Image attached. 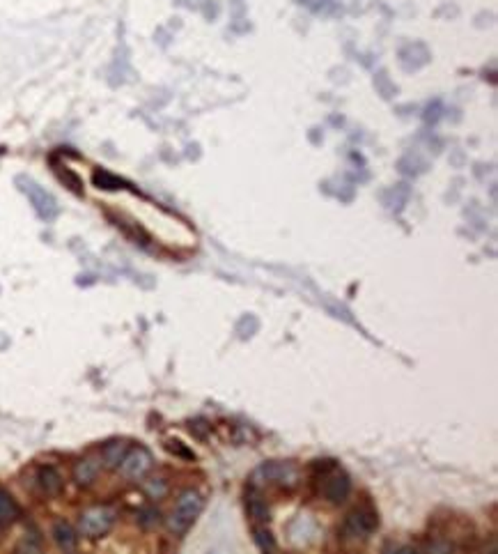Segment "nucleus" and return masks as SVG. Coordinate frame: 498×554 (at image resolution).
Listing matches in <instances>:
<instances>
[{
    "label": "nucleus",
    "mask_w": 498,
    "mask_h": 554,
    "mask_svg": "<svg viewBox=\"0 0 498 554\" xmlns=\"http://www.w3.org/2000/svg\"><path fill=\"white\" fill-rule=\"evenodd\" d=\"M202 506H204V501H202V497L198 492H193V490L184 492L182 497L177 499V506H175L172 515L168 518L170 531L172 533H184V531H187L191 524L195 522V518H198V515L202 513Z\"/></svg>",
    "instance_id": "1"
},
{
    "label": "nucleus",
    "mask_w": 498,
    "mask_h": 554,
    "mask_svg": "<svg viewBox=\"0 0 498 554\" xmlns=\"http://www.w3.org/2000/svg\"><path fill=\"white\" fill-rule=\"evenodd\" d=\"M115 522V511L109 506H92L87 509L81 515V522H78V529H81L83 536L90 538H99L104 533H109V529Z\"/></svg>",
    "instance_id": "2"
},
{
    "label": "nucleus",
    "mask_w": 498,
    "mask_h": 554,
    "mask_svg": "<svg viewBox=\"0 0 498 554\" xmlns=\"http://www.w3.org/2000/svg\"><path fill=\"white\" fill-rule=\"evenodd\" d=\"M150 467H152V455L148 449H143V446L126 451L120 462V472L126 476V479H140V476L150 472Z\"/></svg>",
    "instance_id": "3"
},
{
    "label": "nucleus",
    "mask_w": 498,
    "mask_h": 554,
    "mask_svg": "<svg viewBox=\"0 0 498 554\" xmlns=\"http://www.w3.org/2000/svg\"><path fill=\"white\" fill-rule=\"evenodd\" d=\"M349 490H351L349 476L345 472H338L336 467H331V474H326L324 481H321V494H324L328 501L340 504L347 499Z\"/></svg>",
    "instance_id": "4"
},
{
    "label": "nucleus",
    "mask_w": 498,
    "mask_h": 554,
    "mask_svg": "<svg viewBox=\"0 0 498 554\" xmlns=\"http://www.w3.org/2000/svg\"><path fill=\"white\" fill-rule=\"evenodd\" d=\"M280 483V485H294L297 483V472L289 465H262V467L253 474V485L262 483Z\"/></svg>",
    "instance_id": "5"
},
{
    "label": "nucleus",
    "mask_w": 498,
    "mask_h": 554,
    "mask_svg": "<svg viewBox=\"0 0 498 554\" xmlns=\"http://www.w3.org/2000/svg\"><path fill=\"white\" fill-rule=\"evenodd\" d=\"M377 529V515L370 511H354L345 522V533L349 538H365Z\"/></svg>",
    "instance_id": "6"
},
{
    "label": "nucleus",
    "mask_w": 498,
    "mask_h": 554,
    "mask_svg": "<svg viewBox=\"0 0 498 554\" xmlns=\"http://www.w3.org/2000/svg\"><path fill=\"white\" fill-rule=\"evenodd\" d=\"M37 483L46 494H57L62 488V476L53 467H42L37 474Z\"/></svg>",
    "instance_id": "7"
},
{
    "label": "nucleus",
    "mask_w": 498,
    "mask_h": 554,
    "mask_svg": "<svg viewBox=\"0 0 498 554\" xmlns=\"http://www.w3.org/2000/svg\"><path fill=\"white\" fill-rule=\"evenodd\" d=\"M99 467H101V462L94 460V458L81 460V462L76 465V469H74L76 483H78V485H90V483L96 479V474H99Z\"/></svg>",
    "instance_id": "8"
},
{
    "label": "nucleus",
    "mask_w": 498,
    "mask_h": 554,
    "mask_svg": "<svg viewBox=\"0 0 498 554\" xmlns=\"http://www.w3.org/2000/svg\"><path fill=\"white\" fill-rule=\"evenodd\" d=\"M53 538H55V543L62 550H74L76 541H78L74 527H72V524H67V522H57L55 524V527H53Z\"/></svg>",
    "instance_id": "9"
},
{
    "label": "nucleus",
    "mask_w": 498,
    "mask_h": 554,
    "mask_svg": "<svg viewBox=\"0 0 498 554\" xmlns=\"http://www.w3.org/2000/svg\"><path fill=\"white\" fill-rule=\"evenodd\" d=\"M126 451H129V449H126V442H111V444L104 446L101 458H104L106 465H109V467H120V462H122Z\"/></svg>",
    "instance_id": "10"
},
{
    "label": "nucleus",
    "mask_w": 498,
    "mask_h": 554,
    "mask_svg": "<svg viewBox=\"0 0 498 554\" xmlns=\"http://www.w3.org/2000/svg\"><path fill=\"white\" fill-rule=\"evenodd\" d=\"M16 515H18V509H16L14 499L0 488V522H12V520H16Z\"/></svg>",
    "instance_id": "11"
},
{
    "label": "nucleus",
    "mask_w": 498,
    "mask_h": 554,
    "mask_svg": "<svg viewBox=\"0 0 498 554\" xmlns=\"http://www.w3.org/2000/svg\"><path fill=\"white\" fill-rule=\"evenodd\" d=\"M94 184H96V187H99V189H120V180H117V178H113V175L111 173H106V170H96L94 173Z\"/></svg>",
    "instance_id": "12"
},
{
    "label": "nucleus",
    "mask_w": 498,
    "mask_h": 554,
    "mask_svg": "<svg viewBox=\"0 0 498 554\" xmlns=\"http://www.w3.org/2000/svg\"><path fill=\"white\" fill-rule=\"evenodd\" d=\"M138 522L143 524L145 529H154L156 524L161 522V513L156 511V509H145V511H140V515H138Z\"/></svg>",
    "instance_id": "13"
},
{
    "label": "nucleus",
    "mask_w": 498,
    "mask_h": 554,
    "mask_svg": "<svg viewBox=\"0 0 498 554\" xmlns=\"http://www.w3.org/2000/svg\"><path fill=\"white\" fill-rule=\"evenodd\" d=\"M248 511L255 520H267L269 518V511H267V504L262 501L260 497H250L248 499Z\"/></svg>",
    "instance_id": "14"
},
{
    "label": "nucleus",
    "mask_w": 498,
    "mask_h": 554,
    "mask_svg": "<svg viewBox=\"0 0 498 554\" xmlns=\"http://www.w3.org/2000/svg\"><path fill=\"white\" fill-rule=\"evenodd\" d=\"M255 543H258V548L260 550H273V538H271V533H269V529H262V527H258L255 529Z\"/></svg>",
    "instance_id": "15"
},
{
    "label": "nucleus",
    "mask_w": 498,
    "mask_h": 554,
    "mask_svg": "<svg viewBox=\"0 0 498 554\" xmlns=\"http://www.w3.org/2000/svg\"><path fill=\"white\" fill-rule=\"evenodd\" d=\"M145 490H148V494H150L152 499H161L163 494H165V490H168V488H165V483H163V481L154 479V481H150L148 485H145Z\"/></svg>",
    "instance_id": "16"
},
{
    "label": "nucleus",
    "mask_w": 498,
    "mask_h": 554,
    "mask_svg": "<svg viewBox=\"0 0 498 554\" xmlns=\"http://www.w3.org/2000/svg\"><path fill=\"white\" fill-rule=\"evenodd\" d=\"M168 449L172 451V453H177V455H182V458H193V453L191 451H187L184 446L179 444V442H168Z\"/></svg>",
    "instance_id": "17"
}]
</instances>
